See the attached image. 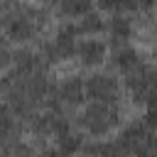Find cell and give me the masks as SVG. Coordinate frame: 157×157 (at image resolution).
Returning a JSON list of instances; mask_svg holds the SVG:
<instances>
[{"label":"cell","mask_w":157,"mask_h":157,"mask_svg":"<svg viewBox=\"0 0 157 157\" xmlns=\"http://www.w3.org/2000/svg\"><path fill=\"white\" fill-rule=\"evenodd\" d=\"M25 2H27V5H37L39 0H25Z\"/></svg>","instance_id":"obj_2"},{"label":"cell","mask_w":157,"mask_h":157,"mask_svg":"<svg viewBox=\"0 0 157 157\" xmlns=\"http://www.w3.org/2000/svg\"><path fill=\"white\" fill-rule=\"evenodd\" d=\"M76 71H78V64H76V61H71V59L56 61V64L52 66V74H54V76H59V81H66V78H71Z\"/></svg>","instance_id":"obj_1"}]
</instances>
